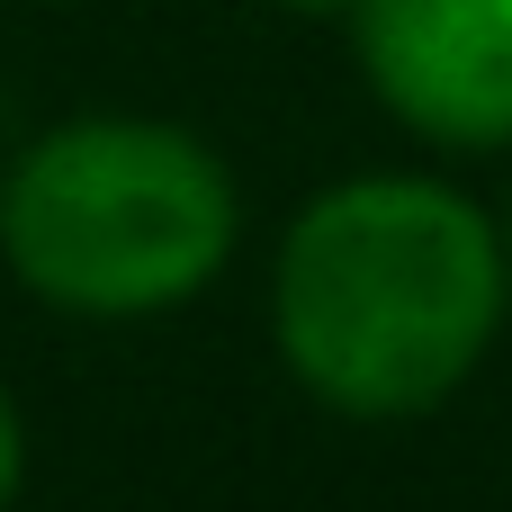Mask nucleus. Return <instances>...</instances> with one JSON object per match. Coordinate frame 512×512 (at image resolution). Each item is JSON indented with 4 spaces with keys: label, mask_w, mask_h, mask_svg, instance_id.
Returning a JSON list of instances; mask_svg holds the SVG:
<instances>
[{
    "label": "nucleus",
    "mask_w": 512,
    "mask_h": 512,
    "mask_svg": "<svg viewBox=\"0 0 512 512\" xmlns=\"http://www.w3.org/2000/svg\"><path fill=\"white\" fill-rule=\"evenodd\" d=\"M512 306L504 225L423 171H360L306 198L270 261V342L288 378L360 423L450 405Z\"/></svg>",
    "instance_id": "nucleus-1"
},
{
    "label": "nucleus",
    "mask_w": 512,
    "mask_h": 512,
    "mask_svg": "<svg viewBox=\"0 0 512 512\" xmlns=\"http://www.w3.org/2000/svg\"><path fill=\"white\" fill-rule=\"evenodd\" d=\"M234 171L162 117L45 126L0 180V261L81 324H144L216 288L234 261Z\"/></svg>",
    "instance_id": "nucleus-2"
},
{
    "label": "nucleus",
    "mask_w": 512,
    "mask_h": 512,
    "mask_svg": "<svg viewBox=\"0 0 512 512\" xmlns=\"http://www.w3.org/2000/svg\"><path fill=\"white\" fill-rule=\"evenodd\" d=\"M351 54L378 108L441 153L512 144V0H351Z\"/></svg>",
    "instance_id": "nucleus-3"
},
{
    "label": "nucleus",
    "mask_w": 512,
    "mask_h": 512,
    "mask_svg": "<svg viewBox=\"0 0 512 512\" xmlns=\"http://www.w3.org/2000/svg\"><path fill=\"white\" fill-rule=\"evenodd\" d=\"M18 477H27V423H18V405L0 396V504L18 495Z\"/></svg>",
    "instance_id": "nucleus-4"
},
{
    "label": "nucleus",
    "mask_w": 512,
    "mask_h": 512,
    "mask_svg": "<svg viewBox=\"0 0 512 512\" xmlns=\"http://www.w3.org/2000/svg\"><path fill=\"white\" fill-rule=\"evenodd\" d=\"M288 9H351V0H288Z\"/></svg>",
    "instance_id": "nucleus-5"
},
{
    "label": "nucleus",
    "mask_w": 512,
    "mask_h": 512,
    "mask_svg": "<svg viewBox=\"0 0 512 512\" xmlns=\"http://www.w3.org/2000/svg\"><path fill=\"white\" fill-rule=\"evenodd\" d=\"M504 261H512V207H504Z\"/></svg>",
    "instance_id": "nucleus-6"
}]
</instances>
